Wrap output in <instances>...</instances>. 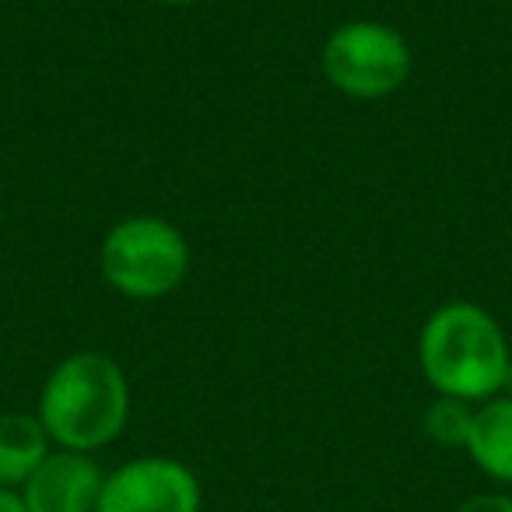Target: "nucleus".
Returning <instances> with one entry per match:
<instances>
[{
    "mask_svg": "<svg viewBox=\"0 0 512 512\" xmlns=\"http://www.w3.org/2000/svg\"><path fill=\"white\" fill-rule=\"evenodd\" d=\"M36 418L57 449L99 453L113 446L130 421V379L106 351H74L60 358L39 390Z\"/></svg>",
    "mask_w": 512,
    "mask_h": 512,
    "instance_id": "f257e3e1",
    "label": "nucleus"
},
{
    "mask_svg": "<svg viewBox=\"0 0 512 512\" xmlns=\"http://www.w3.org/2000/svg\"><path fill=\"white\" fill-rule=\"evenodd\" d=\"M512 362L502 323L477 302H442L418 334V369L435 397L484 404L498 397Z\"/></svg>",
    "mask_w": 512,
    "mask_h": 512,
    "instance_id": "f03ea898",
    "label": "nucleus"
},
{
    "mask_svg": "<svg viewBox=\"0 0 512 512\" xmlns=\"http://www.w3.org/2000/svg\"><path fill=\"white\" fill-rule=\"evenodd\" d=\"M190 242L158 214L120 218L99 246L102 281L134 302H158L172 295L190 274Z\"/></svg>",
    "mask_w": 512,
    "mask_h": 512,
    "instance_id": "7ed1b4c3",
    "label": "nucleus"
},
{
    "mask_svg": "<svg viewBox=\"0 0 512 512\" xmlns=\"http://www.w3.org/2000/svg\"><path fill=\"white\" fill-rule=\"evenodd\" d=\"M323 78L334 92L358 102L390 99L407 85L414 53L404 32L376 18H355L337 25L320 50Z\"/></svg>",
    "mask_w": 512,
    "mask_h": 512,
    "instance_id": "20e7f679",
    "label": "nucleus"
},
{
    "mask_svg": "<svg viewBox=\"0 0 512 512\" xmlns=\"http://www.w3.org/2000/svg\"><path fill=\"white\" fill-rule=\"evenodd\" d=\"M204 484L190 463L176 456H134L106 470L99 512H200Z\"/></svg>",
    "mask_w": 512,
    "mask_h": 512,
    "instance_id": "39448f33",
    "label": "nucleus"
},
{
    "mask_svg": "<svg viewBox=\"0 0 512 512\" xmlns=\"http://www.w3.org/2000/svg\"><path fill=\"white\" fill-rule=\"evenodd\" d=\"M102 481L106 470L92 453L53 449L18 491L25 512H99Z\"/></svg>",
    "mask_w": 512,
    "mask_h": 512,
    "instance_id": "423d86ee",
    "label": "nucleus"
},
{
    "mask_svg": "<svg viewBox=\"0 0 512 512\" xmlns=\"http://www.w3.org/2000/svg\"><path fill=\"white\" fill-rule=\"evenodd\" d=\"M463 453L470 456L477 470L488 481L512 488V400L509 397H491L484 404H477L474 411V428Z\"/></svg>",
    "mask_w": 512,
    "mask_h": 512,
    "instance_id": "0eeeda50",
    "label": "nucleus"
},
{
    "mask_svg": "<svg viewBox=\"0 0 512 512\" xmlns=\"http://www.w3.org/2000/svg\"><path fill=\"white\" fill-rule=\"evenodd\" d=\"M53 449L57 446L50 442V435H46L43 421L36 414H0V484L4 488H22Z\"/></svg>",
    "mask_w": 512,
    "mask_h": 512,
    "instance_id": "6e6552de",
    "label": "nucleus"
},
{
    "mask_svg": "<svg viewBox=\"0 0 512 512\" xmlns=\"http://www.w3.org/2000/svg\"><path fill=\"white\" fill-rule=\"evenodd\" d=\"M477 404L456 397H435L421 414V432L439 449H467L470 428H474Z\"/></svg>",
    "mask_w": 512,
    "mask_h": 512,
    "instance_id": "1a4fd4ad",
    "label": "nucleus"
},
{
    "mask_svg": "<svg viewBox=\"0 0 512 512\" xmlns=\"http://www.w3.org/2000/svg\"><path fill=\"white\" fill-rule=\"evenodd\" d=\"M453 512H512V491H481L463 498Z\"/></svg>",
    "mask_w": 512,
    "mask_h": 512,
    "instance_id": "9d476101",
    "label": "nucleus"
},
{
    "mask_svg": "<svg viewBox=\"0 0 512 512\" xmlns=\"http://www.w3.org/2000/svg\"><path fill=\"white\" fill-rule=\"evenodd\" d=\"M0 512H25L22 491H18V488H4V484H0Z\"/></svg>",
    "mask_w": 512,
    "mask_h": 512,
    "instance_id": "9b49d317",
    "label": "nucleus"
},
{
    "mask_svg": "<svg viewBox=\"0 0 512 512\" xmlns=\"http://www.w3.org/2000/svg\"><path fill=\"white\" fill-rule=\"evenodd\" d=\"M151 4H158V8H193L200 0H151Z\"/></svg>",
    "mask_w": 512,
    "mask_h": 512,
    "instance_id": "f8f14e48",
    "label": "nucleus"
},
{
    "mask_svg": "<svg viewBox=\"0 0 512 512\" xmlns=\"http://www.w3.org/2000/svg\"><path fill=\"white\" fill-rule=\"evenodd\" d=\"M502 397L512 400V362H509V372H505V386H502Z\"/></svg>",
    "mask_w": 512,
    "mask_h": 512,
    "instance_id": "ddd939ff",
    "label": "nucleus"
}]
</instances>
